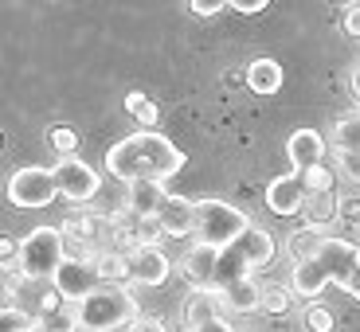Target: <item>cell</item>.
I'll return each mask as SVG.
<instances>
[{
  "label": "cell",
  "instance_id": "1",
  "mask_svg": "<svg viewBox=\"0 0 360 332\" xmlns=\"http://www.w3.org/2000/svg\"><path fill=\"white\" fill-rule=\"evenodd\" d=\"M180 168H184V153L165 133H149V129L122 137L106 153V172H114L126 184H134V180H161L165 184Z\"/></svg>",
  "mask_w": 360,
  "mask_h": 332
},
{
  "label": "cell",
  "instance_id": "2",
  "mask_svg": "<svg viewBox=\"0 0 360 332\" xmlns=\"http://www.w3.org/2000/svg\"><path fill=\"white\" fill-rule=\"evenodd\" d=\"M137 297L126 286H102L98 293H90L86 301H79L71 313L75 332H114L137 324Z\"/></svg>",
  "mask_w": 360,
  "mask_h": 332
},
{
  "label": "cell",
  "instance_id": "3",
  "mask_svg": "<svg viewBox=\"0 0 360 332\" xmlns=\"http://www.w3.org/2000/svg\"><path fill=\"white\" fill-rule=\"evenodd\" d=\"M251 219L247 211H239L227 199H196V243L227 251L231 243H239L247 231H251Z\"/></svg>",
  "mask_w": 360,
  "mask_h": 332
},
{
  "label": "cell",
  "instance_id": "4",
  "mask_svg": "<svg viewBox=\"0 0 360 332\" xmlns=\"http://www.w3.org/2000/svg\"><path fill=\"white\" fill-rule=\"evenodd\" d=\"M67 262V239L63 227H32L20 239V274L36 281H51L55 270Z\"/></svg>",
  "mask_w": 360,
  "mask_h": 332
},
{
  "label": "cell",
  "instance_id": "5",
  "mask_svg": "<svg viewBox=\"0 0 360 332\" xmlns=\"http://www.w3.org/2000/svg\"><path fill=\"white\" fill-rule=\"evenodd\" d=\"M59 196V184H55V168H39V164H27V168L12 172L8 180V204L12 207H47Z\"/></svg>",
  "mask_w": 360,
  "mask_h": 332
},
{
  "label": "cell",
  "instance_id": "6",
  "mask_svg": "<svg viewBox=\"0 0 360 332\" xmlns=\"http://www.w3.org/2000/svg\"><path fill=\"white\" fill-rule=\"evenodd\" d=\"M51 286L59 289V297H63V301L79 305V301H86L90 293H98L106 281H102V274L94 270V258H67L63 266L55 270Z\"/></svg>",
  "mask_w": 360,
  "mask_h": 332
},
{
  "label": "cell",
  "instance_id": "7",
  "mask_svg": "<svg viewBox=\"0 0 360 332\" xmlns=\"http://www.w3.org/2000/svg\"><path fill=\"white\" fill-rule=\"evenodd\" d=\"M314 262L329 274V281H337V286L345 289L360 270V246L349 243V239H337V234H325V243H321V251H317Z\"/></svg>",
  "mask_w": 360,
  "mask_h": 332
},
{
  "label": "cell",
  "instance_id": "8",
  "mask_svg": "<svg viewBox=\"0 0 360 332\" xmlns=\"http://www.w3.org/2000/svg\"><path fill=\"white\" fill-rule=\"evenodd\" d=\"M55 184H59V196H67L71 204H86L102 188L98 172L90 168L86 161H79V157H67V161L55 164Z\"/></svg>",
  "mask_w": 360,
  "mask_h": 332
},
{
  "label": "cell",
  "instance_id": "9",
  "mask_svg": "<svg viewBox=\"0 0 360 332\" xmlns=\"http://www.w3.org/2000/svg\"><path fill=\"white\" fill-rule=\"evenodd\" d=\"M172 192H165L161 180H134L126 192V211L129 219H137V223H157V215H161V207L169 204Z\"/></svg>",
  "mask_w": 360,
  "mask_h": 332
},
{
  "label": "cell",
  "instance_id": "10",
  "mask_svg": "<svg viewBox=\"0 0 360 332\" xmlns=\"http://www.w3.org/2000/svg\"><path fill=\"white\" fill-rule=\"evenodd\" d=\"M286 161L294 168V176H306V172L321 168L325 161V137L317 129H294L286 137Z\"/></svg>",
  "mask_w": 360,
  "mask_h": 332
},
{
  "label": "cell",
  "instance_id": "11",
  "mask_svg": "<svg viewBox=\"0 0 360 332\" xmlns=\"http://www.w3.org/2000/svg\"><path fill=\"white\" fill-rule=\"evenodd\" d=\"M172 262L161 246H134L129 251V281L134 286H161L169 281Z\"/></svg>",
  "mask_w": 360,
  "mask_h": 332
},
{
  "label": "cell",
  "instance_id": "12",
  "mask_svg": "<svg viewBox=\"0 0 360 332\" xmlns=\"http://www.w3.org/2000/svg\"><path fill=\"white\" fill-rule=\"evenodd\" d=\"M219 254H224V251L196 243L188 254H184V258H180V274H184V281H188L192 289H212V286H216Z\"/></svg>",
  "mask_w": 360,
  "mask_h": 332
},
{
  "label": "cell",
  "instance_id": "13",
  "mask_svg": "<svg viewBox=\"0 0 360 332\" xmlns=\"http://www.w3.org/2000/svg\"><path fill=\"white\" fill-rule=\"evenodd\" d=\"M309 192L306 184H302V176H278V180H270V188H266V207H270V215H297L302 207H306Z\"/></svg>",
  "mask_w": 360,
  "mask_h": 332
},
{
  "label": "cell",
  "instance_id": "14",
  "mask_svg": "<svg viewBox=\"0 0 360 332\" xmlns=\"http://www.w3.org/2000/svg\"><path fill=\"white\" fill-rule=\"evenodd\" d=\"M224 297L219 289H192L188 301H184V324L188 328H204L212 321H224Z\"/></svg>",
  "mask_w": 360,
  "mask_h": 332
},
{
  "label": "cell",
  "instance_id": "15",
  "mask_svg": "<svg viewBox=\"0 0 360 332\" xmlns=\"http://www.w3.org/2000/svg\"><path fill=\"white\" fill-rule=\"evenodd\" d=\"M157 227L172 239H184V234H196V204L184 196H169V204L161 207Z\"/></svg>",
  "mask_w": 360,
  "mask_h": 332
},
{
  "label": "cell",
  "instance_id": "16",
  "mask_svg": "<svg viewBox=\"0 0 360 332\" xmlns=\"http://www.w3.org/2000/svg\"><path fill=\"white\" fill-rule=\"evenodd\" d=\"M243 79H247V86H251L255 94H278L282 90V63L270 59V55H259V59L247 63Z\"/></svg>",
  "mask_w": 360,
  "mask_h": 332
},
{
  "label": "cell",
  "instance_id": "17",
  "mask_svg": "<svg viewBox=\"0 0 360 332\" xmlns=\"http://www.w3.org/2000/svg\"><path fill=\"white\" fill-rule=\"evenodd\" d=\"M235 251L247 258V266L251 270H262V266H270V258H274V234L270 231H262V227H251V231L239 239V243H231Z\"/></svg>",
  "mask_w": 360,
  "mask_h": 332
},
{
  "label": "cell",
  "instance_id": "18",
  "mask_svg": "<svg viewBox=\"0 0 360 332\" xmlns=\"http://www.w3.org/2000/svg\"><path fill=\"white\" fill-rule=\"evenodd\" d=\"M219 297H224V309L227 313H255V309H262V289L251 281H235V286L219 289Z\"/></svg>",
  "mask_w": 360,
  "mask_h": 332
},
{
  "label": "cell",
  "instance_id": "19",
  "mask_svg": "<svg viewBox=\"0 0 360 332\" xmlns=\"http://www.w3.org/2000/svg\"><path fill=\"white\" fill-rule=\"evenodd\" d=\"M302 215H306V227H314V231H325V227H329L337 215H341V204L333 199V192H329V196H309L306 207H302Z\"/></svg>",
  "mask_w": 360,
  "mask_h": 332
},
{
  "label": "cell",
  "instance_id": "20",
  "mask_svg": "<svg viewBox=\"0 0 360 332\" xmlns=\"http://www.w3.org/2000/svg\"><path fill=\"white\" fill-rule=\"evenodd\" d=\"M321 243H325V231H314V227H302V231H294V234H290L286 251H290V258H294V266H297V262L317 258Z\"/></svg>",
  "mask_w": 360,
  "mask_h": 332
},
{
  "label": "cell",
  "instance_id": "21",
  "mask_svg": "<svg viewBox=\"0 0 360 332\" xmlns=\"http://www.w3.org/2000/svg\"><path fill=\"white\" fill-rule=\"evenodd\" d=\"M333 145H337V153H360V109L345 114L333 126Z\"/></svg>",
  "mask_w": 360,
  "mask_h": 332
},
{
  "label": "cell",
  "instance_id": "22",
  "mask_svg": "<svg viewBox=\"0 0 360 332\" xmlns=\"http://www.w3.org/2000/svg\"><path fill=\"white\" fill-rule=\"evenodd\" d=\"M294 297H297V293H294L290 286H262V313H270V317L290 313Z\"/></svg>",
  "mask_w": 360,
  "mask_h": 332
},
{
  "label": "cell",
  "instance_id": "23",
  "mask_svg": "<svg viewBox=\"0 0 360 332\" xmlns=\"http://www.w3.org/2000/svg\"><path fill=\"white\" fill-rule=\"evenodd\" d=\"M302 321H306V332H333L337 317H333V309H325L321 301H309Z\"/></svg>",
  "mask_w": 360,
  "mask_h": 332
},
{
  "label": "cell",
  "instance_id": "24",
  "mask_svg": "<svg viewBox=\"0 0 360 332\" xmlns=\"http://www.w3.org/2000/svg\"><path fill=\"white\" fill-rule=\"evenodd\" d=\"M32 328H39V321L32 313H24L20 305H8L0 317V332H32Z\"/></svg>",
  "mask_w": 360,
  "mask_h": 332
},
{
  "label": "cell",
  "instance_id": "25",
  "mask_svg": "<svg viewBox=\"0 0 360 332\" xmlns=\"http://www.w3.org/2000/svg\"><path fill=\"white\" fill-rule=\"evenodd\" d=\"M333 180H337V172H329V168L321 164V168L306 172V176H302V184H306L309 196H329V192H333Z\"/></svg>",
  "mask_w": 360,
  "mask_h": 332
},
{
  "label": "cell",
  "instance_id": "26",
  "mask_svg": "<svg viewBox=\"0 0 360 332\" xmlns=\"http://www.w3.org/2000/svg\"><path fill=\"white\" fill-rule=\"evenodd\" d=\"M47 137H51V149L59 153V161L75 157V149H79V137H75V129H67V126H55Z\"/></svg>",
  "mask_w": 360,
  "mask_h": 332
},
{
  "label": "cell",
  "instance_id": "27",
  "mask_svg": "<svg viewBox=\"0 0 360 332\" xmlns=\"http://www.w3.org/2000/svg\"><path fill=\"white\" fill-rule=\"evenodd\" d=\"M337 176L360 184V153H337Z\"/></svg>",
  "mask_w": 360,
  "mask_h": 332
},
{
  "label": "cell",
  "instance_id": "28",
  "mask_svg": "<svg viewBox=\"0 0 360 332\" xmlns=\"http://www.w3.org/2000/svg\"><path fill=\"white\" fill-rule=\"evenodd\" d=\"M341 27H345V36L360 39V4H345L341 8Z\"/></svg>",
  "mask_w": 360,
  "mask_h": 332
},
{
  "label": "cell",
  "instance_id": "29",
  "mask_svg": "<svg viewBox=\"0 0 360 332\" xmlns=\"http://www.w3.org/2000/svg\"><path fill=\"white\" fill-rule=\"evenodd\" d=\"M137 121H141L145 129H149V133H157V121H161V106H157V102H145L141 109H137Z\"/></svg>",
  "mask_w": 360,
  "mask_h": 332
},
{
  "label": "cell",
  "instance_id": "30",
  "mask_svg": "<svg viewBox=\"0 0 360 332\" xmlns=\"http://www.w3.org/2000/svg\"><path fill=\"white\" fill-rule=\"evenodd\" d=\"M224 8H231V4H224V0H207V4L192 0V4H188V12H192V16H216V12H224Z\"/></svg>",
  "mask_w": 360,
  "mask_h": 332
},
{
  "label": "cell",
  "instance_id": "31",
  "mask_svg": "<svg viewBox=\"0 0 360 332\" xmlns=\"http://www.w3.org/2000/svg\"><path fill=\"white\" fill-rule=\"evenodd\" d=\"M231 8H235V12H243V16H255V12L266 8V0H235Z\"/></svg>",
  "mask_w": 360,
  "mask_h": 332
},
{
  "label": "cell",
  "instance_id": "32",
  "mask_svg": "<svg viewBox=\"0 0 360 332\" xmlns=\"http://www.w3.org/2000/svg\"><path fill=\"white\" fill-rule=\"evenodd\" d=\"M145 102H149V98H145L141 90H129V94H126V109H129V114H137V109H141Z\"/></svg>",
  "mask_w": 360,
  "mask_h": 332
},
{
  "label": "cell",
  "instance_id": "33",
  "mask_svg": "<svg viewBox=\"0 0 360 332\" xmlns=\"http://www.w3.org/2000/svg\"><path fill=\"white\" fill-rule=\"evenodd\" d=\"M188 332H239V328H231L227 321H212V324H204V328H188Z\"/></svg>",
  "mask_w": 360,
  "mask_h": 332
},
{
  "label": "cell",
  "instance_id": "34",
  "mask_svg": "<svg viewBox=\"0 0 360 332\" xmlns=\"http://www.w3.org/2000/svg\"><path fill=\"white\" fill-rule=\"evenodd\" d=\"M134 332H169V328H165L161 321H137V324H134Z\"/></svg>",
  "mask_w": 360,
  "mask_h": 332
},
{
  "label": "cell",
  "instance_id": "35",
  "mask_svg": "<svg viewBox=\"0 0 360 332\" xmlns=\"http://www.w3.org/2000/svg\"><path fill=\"white\" fill-rule=\"evenodd\" d=\"M345 293H349L352 301H360V270H356V278H352L349 286H345Z\"/></svg>",
  "mask_w": 360,
  "mask_h": 332
},
{
  "label": "cell",
  "instance_id": "36",
  "mask_svg": "<svg viewBox=\"0 0 360 332\" xmlns=\"http://www.w3.org/2000/svg\"><path fill=\"white\" fill-rule=\"evenodd\" d=\"M349 82H352V94H356V102H360V63L352 67V74H349Z\"/></svg>",
  "mask_w": 360,
  "mask_h": 332
},
{
  "label": "cell",
  "instance_id": "37",
  "mask_svg": "<svg viewBox=\"0 0 360 332\" xmlns=\"http://www.w3.org/2000/svg\"><path fill=\"white\" fill-rule=\"evenodd\" d=\"M32 332H47V328H44V324H39V328H32Z\"/></svg>",
  "mask_w": 360,
  "mask_h": 332
}]
</instances>
